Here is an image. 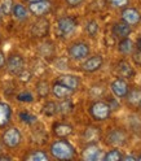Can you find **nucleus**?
I'll return each instance as SVG.
<instances>
[{
    "mask_svg": "<svg viewBox=\"0 0 141 161\" xmlns=\"http://www.w3.org/2000/svg\"><path fill=\"white\" fill-rule=\"evenodd\" d=\"M51 155L57 160H71L75 157V148L67 140H56L51 144Z\"/></svg>",
    "mask_w": 141,
    "mask_h": 161,
    "instance_id": "f257e3e1",
    "label": "nucleus"
},
{
    "mask_svg": "<svg viewBox=\"0 0 141 161\" xmlns=\"http://www.w3.org/2000/svg\"><path fill=\"white\" fill-rule=\"evenodd\" d=\"M75 29H76V19L74 17L65 16L58 18L56 25V34L60 38H67L69 35L74 33Z\"/></svg>",
    "mask_w": 141,
    "mask_h": 161,
    "instance_id": "f03ea898",
    "label": "nucleus"
},
{
    "mask_svg": "<svg viewBox=\"0 0 141 161\" xmlns=\"http://www.w3.org/2000/svg\"><path fill=\"white\" fill-rule=\"evenodd\" d=\"M112 108L105 102H95L89 107V114L96 121H105L110 117Z\"/></svg>",
    "mask_w": 141,
    "mask_h": 161,
    "instance_id": "7ed1b4c3",
    "label": "nucleus"
},
{
    "mask_svg": "<svg viewBox=\"0 0 141 161\" xmlns=\"http://www.w3.org/2000/svg\"><path fill=\"white\" fill-rule=\"evenodd\" d=\"M5 65H7V70H8L9 74L18 75L25 69V60H24V57L21 55L13 53V55H11L7 58Z\"/></svg>",
    "mask_w": 141,
    "mask_h": 161,
    "instance_id": "20e7f679",
    "label": "nucleus"
},
{
    "mask_svg": "<svg viewBox=\"0 0 141 161\" xmlns=\"http://www.w3.org/2000/svg\"><path fill=\"white\" fill-rule=\"evenodd\" d=\"M67 53L73 60H76V61H79V60H84L89 55V46L84 42L73 43L69 47Z\"/></svg>",
    "mask_w": 141,
    "mask_h": 161,
    "instance_id": "39448f33",
    "label": "nucleus"
},
{
    "mask_svg": "<svg viewBox=\"0 0 141 161\" xmlns=\"http://www.w3.org/2000/svg\"><path fill=\"white\" fill-rule=\"evenodd\" d=\"M21 140H22V135H21V131H19L17 127H9L3 134V143L8 148L18 147L19 143H21Z\"/></svg>",
    "mask_w": 141,
    "mask_h": 161,
    "instance_id": "423d86ee",
    "label": "nucleus"
},
{
    "mask_svg": "<svg viewBox=\"0 0 141 161\" xmlns=\"http://www.w3.org/2000/svg\"><path fill=\"white\" fill-rule=\"evenodd\" d=\"M51 8H52V3L49 0H39V2L30 3L29 12H31L36 17H43L51 12Z\"/></svg>",
    "mask_w": 141,
    "mask_h": 161,
    "instance_id": "0eeeda50",
    "label": "nucleus"
},
{
    "mask_svg": "<svg viewBox=\"0 0 141 161\" xmlns=\"http://www.w3.org/2000/svg\"><path fill=\"white\" fill-rule=\"evenodd\" d=\"M106 143L112 146H124L127 143V134L122 129H113L106 136Z\"/></svg>",
    "mask_w": 141,
    "mask_h": 161,
    "instance_id": "6e6552de",
    "label": "nucleus"
},
{
    "mask_svg": "<svg viewBox=\"0 0 141 161\" xmlns=\"http://www.w3.org/2000/svg\"><path fill=\"white\" fill-rule=\"evenodd\" d=\"M48 31H49V22L48 19L43 17H39V19L31 27V34L35 38H44L48 34Z\"/></svg>",
    "mask_w": 141,
    "mask_h": 161,
    "instance_id": "1a4fd4ad",
    "label": "nucleus"
},
{
    "mask_svg": "<svg viewBox=\"0 0 141 161\" xmlns=\"http://www.w3.org/2000/svg\"><path fill=\"white\" fill-rule=\"evenodd\" d=\"M102 64H104L102 57L100 55H96V56H92V57L87 58L86 61L83 63V65H82V69L84 70L86 73H95L102 66Z\"/></svg>",
    "mask_w": 141,
    "mask_h": 161,
    "instance_id": "9d476101",
    "label": "nucleus"
},
{
    "mask_svg": "<svg viewBox=\"0 0 141 161\" xmlns=\"http://www.w3.org/2000/svg\"><path fill=\"white\" fill-rule=\"evenodd\" d=\"M100 138H101V129L96 126H88L84 130L83 134V140L87 144H95L97 143Z\"/></svg>",
    "mask_w": 141,
    "mask_h": 161,
    "instance_id": "9b49d317",
    "label": "nucleus"
},
{
    "mask_svg": "<svg viewBox=\"0 0 141 161\" xmlns=\"http://www.w3.org/2000/svg\"><path fill=\"white\" fill-rule=\"evenodd\" d=\"M122 18L126 24H128L129 26L132 25H137L141 21V16L138 13L137 9L135 8H124L122 12Z\"/></svg>",
    "mask_w": 141,
    "mask_h": 161,
    "instance_id": "f8f14e48",
    "label": "nucleus"
},
{
    "mask_svg": "<svg viewBox=\"0 0 141 161\" xmlns=\"http://www.w3.org/2000/svg\"><path fill=\"white\" fill-rule=\"evenodd\" d=\"M82 157L86 161H96V160L102 158V151L96 144H88L83 151Z\"/></svg>",
    "mask_w": 141,
    "mask_h": 161,
    "instance_id": "ddd939ff",
    "label": "nucleus"
},
{
    "mask_svg": "<svg viewBox=\"0 0 141 161\" xmlns=\"http://www.w3.org/2000/svg\"><path fill=\"white\" fill-rule=\"evenodd\" d=\"M128 90H129L128 83L126 82L124 79L118 78V79H115L114 82L112 83V91H113V94L117 97H126Z\"/></svg>",
    "mask_w": 141,
    "mask_h": 161,
    "instance_id": "4468645a",
    "label": "nucleus"
},
{
    "mask_svg": "<svg viewBox=\"0 0 141 161\" xmlns=\"http://www.w3.org/2000/svg\"><path fill=\"white\" fill-rule=\"evenodd\" d=\"M12 118V108L9 104L0 102V129L5 127Z\"/></svg>",
    "mask_w": 141,
    "mask_h": 161,
    "instance_id": "2eb2a0df",
    "label": "nucleus"
},
{
    "mask_svg": "<svg viewBox=\"0 0 141 161\" xmlns=\"http://www.w3.org/2000/svg\"><path fill=\"white\" fill-rule=\"evenodd\" d=\"M52 92L57 99H67V97H70L73 95L74 91L73 90H70L69 87H66L65 85L60 83L57 80V82L53 83V86H52Z\"/></svg>",
    "mask_w": 141,
    "mask_h": 161,
    "instance_id": "dca6fc26",
    "label": "nucleus"
},
{
    "mask_svg": "<svg viewBox=\"0 0 141 161\" xmlns=\"http://www.w3.org/2000/svg\"><path fill=\"white\" fill-rule=\"evenodd\" d=\"M131 31H132V29L128 24H126L124 21H120V22H115L114 26H113V34L114 36L117 38H127Z\"/></svg>",
    "mask_w": 141,
    "mask_h": 161,
    "instance_id": "f3484780",
    "label": "nucleus"
},
{
    "mask_svg": "<svg viewBox=\"0 0 141 161\" xmlns=\"http://www.w3.org/2000/svg\"><path fill=\"white\" fill-rule=\"evenodd\" d=\"M57 80L60 83L65 85L66 87H69L70 90H73V91H75V90L79 87V85H80L79 78L75 77V75H71V74H64L61 77H58Z\"/></svg>",
    "mask_w": 141,
    "mask_h": 161,
    "instance_id": "a211bd4d",
    "label": "nucleus"
},
{
    "mask_svg": "<svg viewBox=\"0 0 141 161\" xmlns=\"http://www.w3.org/2000/svg\"><path fill=\"white\" fill-rule=\"evenodd\" d=\"M53 133L58 138H67L73 134V126L69 124H55L53 125Z\"/></svg>",
    "mask_w": 141,
    "mask_h": 161,
    "instance_id": "6ab92c4d",
    "label": "nucleus"
},
{
    "mask_svg": "<svg viewBox=\"0 0 141 161\" xmlns=\"http://www.w3.org/2000/svg\"><path fill=\"white\" fill-rule=\"evenodd\" d=\"M126 97H127V103L128 104L133 105V107H138V104L141 103V90L140 88L128 90Z\"/></svg>",
    "mask_w": 141,
    "mask_h": 161,
    "instance_id": "aec40b11",
    "label": "nucleus"
},
{
    "mask_svg": "<svg viewBox=\"0 0 141 161\" xmlns=\"http://www.w3.org/2000/svg\"><path fill=\"white\" fill-rule=\"evenodd\" d=\"M12 13H13L14 18L18 19V21H26L29 18V9L26 7H24L22 4H14Z\"/></svg>",
    "mask_w": 141,
    "mask_h": 161,
    "instance_id": "412c9836",
    "label": "nucleus"
},
{
    "mask_svg": "<svg viewBox=\"0 0 141 161\" xmlns=\"http://www.w3.org/2000/svg\"><path fill=\"white\" fill-rule=\"evenodd\" d=\"M118 72L119 75L123 77V78H131L133 75V68L131 66V64L126 60H122L119 64H118Z\"/></svg>",
    "mask_w": 141,
    "mask_h": 161,
    "instance_id": "4be33fe9",
    "label": "nucleus"
},
{
    "mask_svg": "<svg viewBox=\"0 0 141 161\" xmlns=\"http://www.w3.org/2000/svg\"><path fill=\"white\" fill-rule=\"evenodd\" d=\"M133 48H135L133 42H132L131 39H128V38H123V39L119 42V44H118L119 52H120V53H123V55H129V53H132Z\"/></svg>",
    "mask_w": 141,
    "mask_h": 161,
    "instance_id": "5701e85b",
    "label": "nucleus"
},
{
    "mask_svg": "<svg viewBox=\"0 0 141 161\" xmlns=\"http://www.w3.org/2000/svg\"><path fill=\"white\" fill-rule=\"evenodd\" d=\"M25 160H27V161H48L49 156L44 151H31L29 155L25 156Z\"/></svg>",
    "mask_w": 141,
    "mask_h": 161,
    "instance_id": "b1692460",
    "label": "nucleus"
},
{
    "mask_svg": "<svg viewBox=\"0 0 141 161\" xmlns=\"http://www.w3.org/2000/svg\"><path fill=\"white\" fill-rule=\"evenodd\" d=\"M42 112H43V114H45L48 117H52L58 113V104L55 102H47L42 109Z\"/></svg>",
    "mask_w": 141,
    "mask_h": 161,
    "instance_id": "393cba45",
    "label": "nucleus"
},
{
    "mask_svg": "<svg viewBox=\"0 0 141 161\" xmlns=\"http://www.w3.org/2000/svg\"><path fill=\"white\" fill-rule=\"evenodd\" d=\"M49 91H51V88H49L47 80H39L36 83V94L39 97H47L49 95Z\"/></svg>",
    "mask_w": 141,
    "mask_h": 161,
    "instance_id": "a878e982",
    "label": "nucleus"
},
{
    "mask_svg": "<svg viewBox=\"0 0 141 161\" xmlns=\"http://www.w3.org/2000/svg\"><path fill=\"white\" fill-rule=\"evenodd\" d=\"M73 109H74V105L71 103V100H69V99H62V102L58 104V113L67 114L71 112Z\"/></svg>",
    "mask_w": 141,
    "mask_h": 161,
    "instance_id": "bb28decb",
    "label": "nucleus"
},
{
    "mask_svg": "<svg viewBox=\"0 0 141 161\" xmlns=\"http://www.w3.org/2000/svg\"><path fill=\"white\" fill-rule=\"evenodd\" d=\"M102 160L104 161H119V160H122V153H120V151H118V149L109 151L106 155L102 156Z\"/></svg>",
    "mask_w": 141,
    "mask_h": 161,
    "instance_id": "cd10ccee",
    "label": "nucleus"
},
{
    "mask_svg": "<svg viewBox=\"0 0 141 161\" xmlns=\"http://www.w3.org/2000/svg\"><path fill=\"white\" fill-rule=\"evenodd\" d=\"M13 0H2V4H0V9H2V12L3 14L8 16V14H11L12 11H13Z\"/></svg>",
    "mask_w": 141,
    "mask_h": 161,
    "instance_id": "c85d7f7f",
    "label": "nucleus"
},
{
    "mask_svg": "<svg viewBox=\"0 0 141 161\" xmlns=\"http://www.w3.org/2000/svg\"><path fill=\"white\" fill-rule=\"evenodd\" d=\"M86 31L88 33V35L95 36L97 34V31H98V24L96 21H93V19L92 21H88L87 25H86Z\"/></svg>",
    "mask_w": 141,
    "mask_h": 161,
    "instance_id": "c756f323",
    "label": "nucleus"
},
{
    "mask_svg": "<svg viewBox=\"0 0 141 161\" xmlns=\"http://www.w3.org/2000/svg\"><path fill=\"white\" fill-rule=\"evenodd\" d=\"M17 100L18 102H22V103H31V102H34V96L31 92L24 91V92L17 95Z\"/></svg>",
    "mask_w": 141,
    "mask_h": 161,
    "instance_id": "7c9ffc66",
    "label": "nucleus"
},
{
    "mask_svg": "<svg viewBox=\"0 0 141 161\" xmlns=\"http://www.w3.org/2000/svg\"><path fill=\"white\" fill-rule=\"evenodd\" d=\"M19 118H21L22 122L27 124V125H31L34 122H36V117L33 116V114H30L27 112H22V113H19Z\"/></svg>",
    "mask_w": 141,
    "mask_h": 161,
    "instance_id": "2f4dec72",
    "label": "nucleus"
},
{
    "mask_svg": "<svg viewBox=\"0 0 141 161\" xmlns=\"http://www.w3.org/2000/svg\"><path fill=\"white\" fill-rule=\"evenodd\" d=\"M106 3L112 8H124L129 3V0H106Z\"/></svg>",
    "mask_w": 141,
    "mask_h": 161,
    "instance_id": "473e14b6",
    "label": "nucleus"
},
{
    "mask_svg": "<svg viewBox=\"0 0 141 161\" xmlns=\"http://www.w3.org/2000/svg\"><path fill=\"white\" fill-rule=\"evenodd\" d=\"M132 60L135 61L136 65H140L141 66V51H137L132 55Z\"/></svg>",
    "mask_w": 141,
    "mask_h": 161,
    "instance_id": "72a5a7b5",
    "label": "nucleus"
},
{
    "mask_svg": "<svg viewBox=\"0 0 141 161\" xmlns=\"http://www.w3.org/2000/svg\"><path fill=\"white\" fill-rule=\"evenodd\" d=\"M84 2V0H66V4L69 5V7H71V8H74V7H78V5H80Z\"/></svg>",
    "mask_w": 141,
    "mask_h": 161,
    "instance_id": "f704fd0d",
    "label": "nucleus"
},
{
    "mask_svg": "<svg viewBox=\"0 0 141 161\" xmlns=\"http://www.w3.org/2000/svg\"><path fill=\"white\" fill-rule=\"evenodd\" d=\"M5 55H4V52L3 51H0V69L2 68H4V65H5Z\"/></svg>",
    "mask_w": 141,
    "mask_h": 161,
    "instance_id": "c9c22d12",
    "label": "nucleus"
},
{
    "mask_svg": "<svg viewBox=\"0 0 141 161\" xmlns=\"http://www.w3.org/2000/svg\"><path fill=\"white\" fill-rule=\"evenodd\" d=\"M122 160H124V161H129V160L136 161V160H138V158L135 157V156H132V155H127V156H122Z\"/></svg>",
    "mask_w": 141,
    "mask_h": 161,
    "instance_id": "e433bc0d",
    "label": "nucleus"
},
{
    "mask_svg": "<svg viewBox=\"0 0 141 161\" xmlns=\"http://www.w3.org/2000/svg\"><path fill=\"white\" fill-rule=\"evenodd\" d=\"M12 157L11 156H8V155H2L0 153V161H11Z\"/></svg>",
    "mask_w": 141,
    "mask_h": 161,
    "instance_id": "4c0bfd02",
    "label": "nucleus"
},
{
    "mask_svg": "<svg viewBox=\"0 0 141 161\" xmlns=\"http://www.w3.org/2000/svg\"><path fill=\"white\" fill-rule=\"evenodd\" d=\"M136 47H137V49L138 51H141V36L137 39V43H136Z\"/></svg>",
    "mask_w": 141,
    "mask_h": 161,
    "instance_id": "58836bf2",
    "label": "nucleus"
},
{
    "mask_svg": "<svg viewBox=\"0 0 141 161\" xmlns=\"http://www.w3.org/2000/svg\"><path fill=\"white\" fill-rule=\"evenodd\" d=\"M2 18H3V12H2V9H0V21H2Z\"/></svg>",
    "mask_w": 141,
    "mask_h": 161,
    "instance_id": "ea45409f",
    "label": "nucleus"
},
{
    "mask_svg": "<svg viewBox=\"0 0 141 161\" xmlns=\"http://www.w3.org/2000/svg\"><path fill=\"white\" fill-rule=\"evenodd\" d=\"M26 2H29V3H33V2H39V0H26Z\"/></svg>",
    "mask_w": 141,
    "mask_h": 161,
    "instance_id": "a19ab883",
    "label": "nucleus"
},
{
    "mask_svg": "<svg viewBox=\"0 0 141 161\" xmlns=\"http://www.w3.org/2000/svg\"><path fill=\"white\" fill-rule=\"evenodd\" d=\"M0 153H2V144H0Z\"/></svg>",
    "mask_w": 141,
    "mask_h": 161,
    "instance_id": "79ce46f5",
    "label": "nucleus"
},
{
    "mask_svg": "<svg viewBox=\"0 0 141 161\" xmlns=\"http://www.w3.org/2000/svg\"><path fill=\"white\" fill-rule=\"evenodd\" d=\"M138 160H141V155H140V157H138Z\"/></svg>",
    "mask_w": 141,
    "mask_h": 161,
    "instance_id": "37998d69",
    "label": "nucleus"
},
{
    "mask_svg": "<svg viewBox=\"0 0 141 161\" xmlns=\"http://www.w3.org/2000/svg\"><path fill=\"white\" fill-rule=\"evenodd\" d=\"M138 107H140V108H141V103H140V104H138Z\"/></svg>",
    "mask_w": 141,
    "mask_h": 161,
    "instance_id": "c03bdc74",
    "label": "nucleus"
}]
</instances>
